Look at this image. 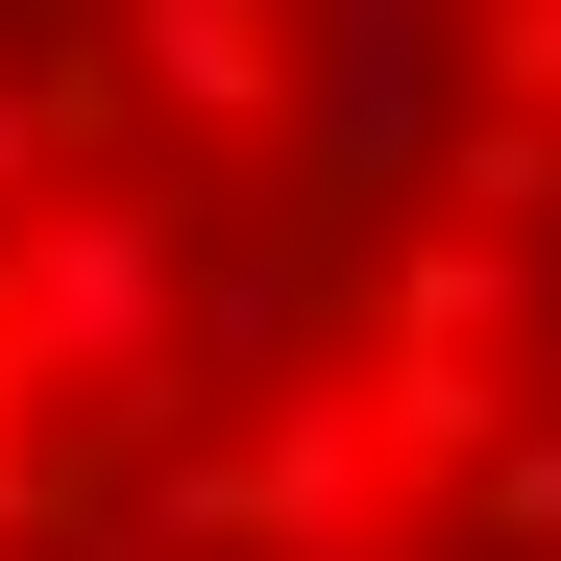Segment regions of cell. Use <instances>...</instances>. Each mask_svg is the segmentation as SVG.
<instances>
[{"label": "cell", "mask_w": 561, "mask_h": 561, "mask_svg": "<svg viewBox=\"0 0 561 561\" xmlns=\"http://www.w3.org/2000/svg\"><path fill=\"white\" fill-rule=\"evenodd\" d=\"M0 561H561V0H0Z\"/></svg>", "instance_id": "6da1fadb"}]
</instances>
